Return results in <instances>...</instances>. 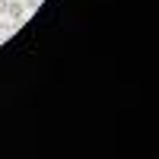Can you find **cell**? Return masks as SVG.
<instances>
[{
    "label": "cell",
    "instance_id": "1",
    "mask_svg": "<svg viewBox=\"0 0 159 159\" xmlns=\"http://www.w3.org/2000/svg\"><path fill=\"white\" fill-rule=\"evenodd\" d=\"M7 16H10V19H19V16H22V3H10V7H7Z\"/></svg>",
    "mask_w": 159,
    "mask_h": 159
},
{
    "label": "cell",
    "instance_id": "2",
    "mask_svg": "<svg viewBox=\"0 0 159 159\" xmlns=\"http://www.w3.org/2000/svg\"><path fill=\"white\" fill-rule=\"evenodd\" d=\"M7 7H10V0H0V13H7Z\"/></svg>",
    "mask_w": 159,
    "mask_h": 159
},
{
    "label": "cell",
    "instance_id": "3",
    "mask_svg": "<svg viewBox=\"0 0 159 159\" xmlns=\"http://www.w3.org/2000/svg\"><path fill=\"white\" fill-rule=\"evenodd\" d=\"M25 3H29V7H38V3H42V0H25Z\"/></svg>",
    "mask_w": 159,
    "mask_h": 159
}]
</instances>
